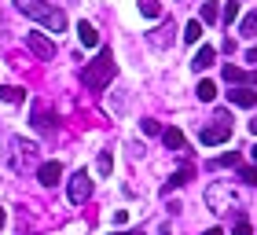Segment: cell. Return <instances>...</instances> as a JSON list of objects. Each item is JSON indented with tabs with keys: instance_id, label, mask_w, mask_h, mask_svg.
I'll return each instance as SVG.
<instances>
[{
	"instance_id": "ba28073f",
	"label": "cell",
	"mask_w": 257,
	"mask_h": 235,
	"mask_svg": "<svg viewBox=\"0 0 257 235\" xmlns=\"http://www.w3.org/2000/svg\"><path fill=\"white\" fill-rule=\"evenodd\" d=\"M33 129H41V133H48V129L55 125V114H48V103L44 99H33V114H30Z\"/></svg>"
},
{
	"instance_id": "52a82bcc",
	"label": "cell",
	"mask_w": 257,
	"mask_h": 235,
	"mask_svg": "<svg viewBox=\"0 0 257 235\" xmlns=\"http://www.w3.org/2000/svg\"><path fill=\"white\" fill-rule=\"evenodd\" d=\"M26 44H30V52L37 59H44V63H52V59H55V44L44 37V33H26Z\"/></svg>"
},
{
	"instance_id": "44dd1931",
	"label": "cell",
	"mask_w": 257,
	"mask_h": 235,
	"mask_svg": "<svg viewBox=\"0 0 257 235\" xmlns=\"http://www.w3.org/2000/svg\"><path fill=\"white\" fill-rule=\"evenodd\" d=\"M198 37H202V22H198V19H191L188 26H184V41H188V44H195Z\"/></svg>"
},
{
	"instance_id": "6da1fadb",
	"label": "cell",
	"mask_w": 257,
	"mask_h": 235,
	"mask_svg": "<svg viewBox=\"0 0 257 235\" xmlns=\"http://www.w3.org/2000/svg\"><path fill=\"white\" fill-rule=\"evenodd\" d=\"M114 74H118V63H114L110 48H99V55L92 59L85 70H81V85L92 88V92H103V88L114 81Z\"/></svg>"
},
{
	"instance_id": "3957f363",
	"label": "cell",
	"mask_w": 257,
	"mask_h": 235,
	"mask_svg": "<svg viewBox=\"0 0 257 235\" xmlns=\"http://www.w3.org/2000/svg\"><path fill=\"white\" fill-rule=\"evenodd\" d=\"M206 206L213 209V213H228V206H235V209H239V206H242V198H239V191H231L228 184H220V180H217V184H209V187H206Z\"/></svg>"
},
{
	"instance_id": "7a4b0ae2",
	"label": "cell",
	"mask_w": 257,
	"mask_h": 235,
	"mask_svg": "<svg viewBox=\"0 0 257 235\" xmlns=\"http://www.w3.org/2000/svg\"><path fill=\"white\" fill-rule=\"evenodd\" d=\"M15 8L22 11V15H30V19H37L41 26H48L52 33H63L66 30V15L59 8H52V4H44V0H15Z\"/></svg>"
},
{
	"instance_id": "d4e9b609",
	"label": "cell",
	"mask_w": 257,
	"mask_h": 235,
	"mask_svg": "<svg viewBox=\"0 0 257 235\" xmlns=\"http://www.w3.org/2000/svg\"><path fill=\"white\" fill-rule=\"evenodd\" d=\"M217 166H239V155H235V151H228L224 158H217Z\"/></svg>"
},
{
	"instance_id": "30bf717a",
	"label": "cell",
	"mask_w": 257,
	"mask_h": 235,
	"mask_svg": "<svg viewBox=\"0 0 257 235\" xmlns=\"http://www.w3.org/2000/svg\"><path fill=\"white\" fill-rule=\"evenodd\" d=\"M77 37H81V44H85V48H99V33H96V26H92V22H81V26H77Z\"/></svg>"
},
{
	"instance_id": "7402d4cb",
	"label": "cell",
	"mask_w": 257,
	"mask_h": 235,
	"mask_svg": "<svg viewBox=\"0 0 257 235\" xmlns=\"http://www.w3.org/2000/svg\"><path fill=\"white\" fill-rule=\"evenodd\" d=\"M220 0H206V4H202V22H217L220 19Z\"/></svg>"
},
{
	"instance_id": "d6986e66",
	"label": "cell",
	"mask_w": 257,
	"mask_h": 235,
	"mask_svg": "<svg viewBox=\"0 0 257 235\" xmlns=\"http://www.w3.org/2000/svg\"><path fill=\"white\" fill-rule=\"evenodd\" d=\"M140 15H144V19H158L162 4H158V0H140Z\"/></svg>"
},
{
	"instance_id": "cb8c5ba5",
	"label": "cell",
	"mask_w": 257,
	"mask_h": 235,
	"mask_svg": "<svg viewBox=\"0 0 257 235\" xmlns=\"http://www.w3.org/2000/svg\"><path fill=\"white\" fill-rule=\"evenodd\" d=\"M239 176H242L246 184H257V166H242V169H239Z\"/></svg>"
},
{
	"instance_id": "4316f807",
	"label": "cell",
	"mask_w": 257,
	"mask_h": 235,
	"mask_svg": "<svg viewBox=\"0 0 257 235\" xmlns=\"http://www.w3.org/2000/svg\"><path fill=\"white\" fill-rule=\"evenodd\" d=\"M235 235H253V228H250V220H239V224H235Z\"/></svg>"
},
{
	"instance_id": "f546056e",
	"label": "cell",
	"mask_w": 257,
	"mask_h": 235,
	"mask_svg": "<svg viewBox=\"0 0 257 235\" xmlns=\"http://www.w3.org/2000/svg\"><path fill=\"white\" fill-rule=\"evenodd\" d=\"M8 224V213H4V206H0V228H4Z\"/></svg>"
},
{
	"instance_id": "83f0119b",
	"label": "cell",
	"mask_w": 257,
	"mask_h": 235,
	"mask_svg": "<svg viewBox=\"0 0 257 235\" xmlns=\"http://www.w3.org/2000/svg\"><path fill=\"white\" fill-rule=\"evenodd\" d=\"M114 224H118V228L128 224V213H125V209H114Z\"/></svg>"
},
{
	"instance_id": "1f68e13d",
	"label": "cell",
	"mask_w": 257,
	"mask_h": 235,
	"mask_svg": "<svg viewBox=\"0 0 257 235\" xmlns=\"http://www.w3.org/2000/svg\"><path fill=\"white\" fill-rule=\"evenodd\" d=\"M250 133H253V136H257V118H253V122H250Z\"/></svg>"
},
{
	"instance_id": "277c9868",
	"label": "cell",
	"mask_w": 257,
	"mask_h": 235,
	"mask_svg": "<svg viewBox=\"0 0 257 235\" xmlns=\"http://www.w3.org/2000/svg\"><path fill=\"white\" fill-rule=\"evenodd\" d=\"M231 136V114L220 110L213 118V125H206L202 133H198V144H206V147H213V144H224V140Z\"/></svg>"
},
{
	"instance_id": "8992f818",
	"label": "cell",
	"mask_w": 257,
	"mask_h": 235,
	"mask_svg": "<svg viewBox=\"0 0 257 235\" xmlns=\"http://www.w3.org/2000/svg\"><path fill=\"white\" fill-rule=\"evenodd\" d=\"M33 155H37V144H33V140H22V136L11 140V166L15 169H22Z\"/></svg>"
},
{
	"instance_id": "603a6c76",
	"label": "cell",
	"mask_w": 257,
	"mask_h": 235,
	"mask_svg": "<svg viewBox=\"0 0 257 235\" xmlns=\"http://www.w3.org/2000/svg\"><path fill=\"white\" fill-rule=\"evenodd\" d=\"M239 30L246 33V37H257V11H253V15H246V19L239 22Z\"/></svg>"
},
{
	"instance_id": "2e32d148",
	"label": "cell",
	"mask_w": 257,
	"mask_h": 235,
	"mask_svg": "<svg viewBox=\"0 0 257 235\" xmlns=\"http://www.w3.org/2000/svg\"><path fill=\"white\" fill-rule=\"evenodd\" d=\"M191 176H195V169H191V166H184L180 173H173V176H169V187H184V184L191 180ZM169 187H166V191H169Z\"/></svg>"
},
{
	"instance_id": "d6a6232c",
	"label": "cell",
	"mask_w": 257,
	"mask_h": 235,
	"mask_svg": "<svg viewBox=\"0 0 257 235\" xmlns=\"http://www.w3.org/2000/svg\"><path fill=\"white\" fill-rule=\"evenodd\" d=\"M118 235H144V231H118Z\"/></svg>"
},
{
	"instance_id": "484cf974",
	"label": "cell",
	"mask_w": 257,
	"mask_h": 235,
	"mask_svg": "<svg viewBox=\"0 0 257 235\" xmlns=\"http://www.w3.org/2000/svg\"><path fill=\"white\" fill-rule=\"evenodd\" d=\"M144 133H147V136H158V133H162V125H158V122H151V118H147V122H144Z\"/></svg>"
},
{
	"instance_id": "8fae6325",
	"label": "cell",
	"mask_w": 257,
	"mask_h": 235,
	"mask_svg": "<svg viewBox=\"0 0 257 235\" xmlns=\"http://www.w3.org/2000/svg\"><path fill=\"white\" fill-rule=\"evenodd\" d=\"M162 144H166L169 151H184L188 144H184V133L180 129H162Z\"/></svg>"
},
{
	"instance_id": "4fadbf2b",
	"label": "cell",
	"mask_w": 257,
	"mask_h": 235,
	"mask_svg": "<svg viewBox=\"0 0 257 235\" xmlns=\"http://www.w3.org/2000/svg\"><path fill=\"white\" fill-rule=\"evenodd\" d=\"M213 55H217V52L209 48V44H202V48L195 52V59H191V66H195V70H209V66H213Z\"/></svg>"
},
{
	"instance_id": "7c38bea8",
	"label": "cell",
	"mask_w": 257,
	"mask_h": 235,
	"mask_svg": "<svg viewBox=\"0 0 257 235\" xmlns=\"http://www.w3.org/2000/svg\"><path fill=\"white\" fill-rule=\"evenodd\" d=\"M228 99L235 103V107H253V103H257V92H253V88H235V92H228Z\"/></svg>"
},
{
	"instance_id": "ac0fdd59",
	"label": "cell",
	"mask_w": 257,
	"mask_h": 235,
	"mask_svg": "<svg viewBox=\"0 0 257 235\" xmlns=\"http://www.w3.org/2000/svg\"><path fill=\"white\" fill-rule=\"evenodd\" d=\"M198 99H202V103L217 99V85H213V81H198Z\"/></svg>"
},
{
	"instance_id": "f1b7e54d",
	"label": "cell",
	"mask_w": 257,
	"mask_h": 235,
	"mask_svg": "<svg viewBox=\"0 0 257 235\" xmlns=\"http://www.w3.org/2000/svg\"><path fill=\"white\" fill-rule=\"evenodd\" d=\"M246 63H253V66H257V48H250V52H246Z\"/></svg>"
},
{
	"instance_id": "836d02e7",
	"label": "cell",
	"mask_w": 257,
	"mask_h": 235,
	"mask_svg": "<svg viewBox=\"0 0 257 235\" xmlns=\"http://www.w3.org/2000/svg\"><path fill=\"white\" fill-rule=\"evenodd\" d=\"M253 162H257V147H253Z\"/></svg>"
},
{
	"instance_id": "5bb4252c",
	"label": "cell",
	"mask_w": 257,
	"mask_h": 235,
	"mask_svg": "<svg viewBox=\"0 0 257 235\" xmlns=\"http://www.w3.org/2000/svg\"><path fill=\"white\" fill-rule=\"evenodd\" d=\"M224 77L228 81H246V85H257V70H239V66H224Z\"/></svg>"
},
{
	"instance_id": "5b68a950",
	"label": "cell",
	"mask_w": 257,
	"mask_h": 235,
	"mask_svg": "<svg viewBox=\"0 0 257 235\" xmlns=\"http://www.w3.org/2000/svg\"><path fill=\"white\" fill-rule=\"evenodd\" d=\"M66 195H70V202H74V206L88 202V198H92V176L85 169H77L74 176H70V184H66Z\"/></svg>"
},
{
	"instance_id": "9c48e42d",
	"label": "cell",
	"mask_w": 257,
	"mask_h": 235,
	"mask_svg": "<svg viewBox=\"0 0 257 235\" xmlns=\"http://www.w3.org/2000/svg\"><path fill=\"white\" fill-rule=\"evenodd\" d=\"M59 176H63V166H59V162H41L37 180H41L44 187H55V184H59Z\"/></svg>"
},
{
	"instance_id": "e0dca14e",
	"label": "cell",
	"mask_w": 257,
	"mask_h": 235,
	"mask_svg": "<svg viewBox=\"0 0 257 235\" xmlns=\"http://www.w3.org/2000/svg\"><path fill=\"white\" fill-rule=\"evenodd\" d=\"M110 169H114L110 151H99V158H96V173H99V176H110Z\"/></svg>"
},
{
	"instance_id": "4dcf8cb0",
	"label": "cell",
	"mask_w": 257,
	"mask_h": 235,
	"mask_svg": "<svg viewBox=\"0 0 257 235\" xmlns=\"http://www.w3.org/2000/svg\"><path fill=\"white\" fill-rule=\"evenodd\" d=\"M202 235H224V231H220V228H209V231H202Z\"/></svg>"
},
{
	"instance_id": "ffe728a7",
	"label": "cell",
	"mask_w": 257,
	"mask_h": 235,
	"mask_svg": "<svg viewBox=\"0 0 257 235\" xmlns=\"http://www.w3.org/2000/svg\"><path fill=\"white\" fill-rule=\"evenodd\" d=\"M220 19H224V26L239 22V0H228V4H224V11H220Z\"/></svg>"
},
{
	"instance_id": "9a60e30c",
	"label": "cell",
	"mask_w": 257,
	"mask_h": 235,
	"mask_svg": "<svg viewBox=\"0 0 257 235\" xmlns=\"http://www.w3.org/2000/svg\"><path fill=\"white\" fill-rule=\"evenodd\" d=\"M22 96H26V92H22L19 85H0V99L4 103H19Z\"/></svg>"
}]
</instances>
